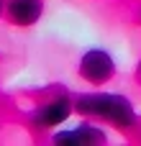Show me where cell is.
Returning a JSON list of instances; mask_svg holds the SVG:
<instances>
[{"label":"cell","mask_w":141,"mask_h":146,"mask_svg":"<svg viewBox=\"0 0 141 146\" xmlns=\"http://www.w3.org/2000/svg\"><path fill=\"white\" fill-rule=\"evenodd\" d=\"M72 98H74V113H80L82 118L108 123L123 133H131L139 128V110L134 100L123 92L92 90V92H77Z\"/></svg>","instance_id":"6da1fadb"},{"label":"cell","mask_w":141,"mask_h":146,"mask_svg":"<svg viewBox=\"0 0 141 146\" xmlns=\"http://www.w3.org/2000/svg\"><path fill=\"white\" fill-rule=\"evenodd\" d=\"M74 113V98L67 92H57L49 100L39 103L31 108L28 113V123L39 131H54L59 126H64Z\"/></svg>","instance_id":"7a4b0ae2"},{"label":"cell","mask_w":141,"mask_h":146,"mask_svg":"<svg viewBox=\"0 0 141 146\" xmlns=\"http://www.w3.org/2000/svg\"><path fill=\"white\" fill-rule=\"evenodd\" d=\"M77 74L87 85L100 87V85H105V82L113 80V74H116V56L105 46H92V49H87V51L80 54V59H77Z\"/></svg>","instance_id":"3957f363"},{"label":"cell","mask_w":141,"mask_h":146,"mask_svg":"<svg viewBox=\"0 0 141 146\" xmlns=\"http://www.w3.org/2000/svg\"><path fill=\"white\" fill-rule=\"evenodd\" d=\"M49 141L59 146H100V144H108V133L100 126V121L82 118L77 126L54 128L49 133Z\"/></svg>","instance_id":"277c9868"},{"label":"cell","mask_w":141,"mask_h":146,"mask_svg":"<svg viewBox=\"0 0 141 146\" xmlns=\"http://www.w3.org/2000/svg\"><path fill=\"white\" fill-rule=\"evenodd\" d=\"M44 8V0H5V18L15 28H28L41 21Z\"/></svg>","instance_id":"5b68a950"},{"label":"cell","mask_w":141,"mask_h":146,"mask_svg":"<svg viewBox=\"0 0 141 146\" xmlns=\"http://www.w3.org/2000/svg\"><path fill=\"white\" fill-rule=\"evenodd\" d=\"M136 80L141 82V59H139V64H136Z\"/></svg>","instance_id":"8992f818"},{"label":"cell","mask_w":141,"mask_h":146,"mask_svg":"<svg viewBox=\"0 0 141 146\" xmlns=\"http://www.w3.org/2000/svg\"><path fill=\"white\" fill-rule=\"evenodd\" d=\"M0 15H5V0H0Z\"/></svg>","instance_id":"52a82bcc"},{"label":"cell","mask_w":141,"mask_h":146,"mask_svg":"<svg viewBox=\"0 0 141 146\" xmlns=\"http://www.w3.org/2000/svg\"><path fill=\"white\" fill-rule=\"evenodd\" d=\"M139 21H141V8H139Z\"/></svg>","instance_id":"ba28073f"}]
</instances>
